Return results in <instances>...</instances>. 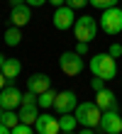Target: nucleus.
Masks as SVG:
<instances>
[{
    "instance_id": "1",
    "label": "nucleus",
    "mask_w": 122,
    "mask_h": 134,
    "mask_svg": "<svg viewBox=\"0 0 122 134\" xmlns=\"http://www.w3.org/2000/svg\"><path fill=\"white\" fill-rule=\"evenodd\" d=\"M88 68H91V73L103 78V81H112V78L117 76V64L115 59L110 56V54H95V56L88 61Z\"/></svg>"
},
{
    "instance_id": "2",
    "label": "nucleus",
    "mask_w": 122,
    "mask_h": 134,
    "mask_svg": "<svg viewBox=\"0 0 122 134\" xmlns=\"http://www.w3.org/2000/svg\"><path fill=\"white\" fill-rule=\"evenodd\" d=\"M73 115H76V120L81 127H91V129H98V124H100V117H103V110L95 105V102H78L76 110H73Z\"/></svg>"
},
{
    "instance_id": "3",
    "label": "nucleus",
    "mask_w": 122,
    "mask_h": 134,
    "mask_svg": "<svg viewBox=\"0 0 122 134\" xmlns=\"http://www.w3.org/2000/svg\"><path fill=\"white\" fill-rule=\"evenodd\" d=\"M98 20L93 17V15H81V17H76V22H73V34H76L78 42H88L91 44L95 34H98Z\"/></svg>"
},
{
    "instance_id": "4",
    "label": "nucleus",
    "mask_w": 122,
    "mask_h": 134,
    "mask_svg": "<svg viewBox=\"0 0 122 134\" xmlns=\"http://www.w3.org/2000/svg\"><path fill=\"white\" fill-rule=\"evenodd\" d=\"M98 27L103 29L105 34L115 37L122 32V7H108V10H103V17L98 20Z\"/></svg>"
},
{
    "instance_id": "5",
    "label": "nucleus",
    "mask_w": 122,
    "mask_h": 134,
    "mask_svg": "<svg viewBox=\"0 0 122 134\" xmlns=\"http://www.w3.org/2000/svg\"><path fill=\"white\" fill-rule=\"evenodd\" d=\"M59 68L63 71L66 76H81L83 73V56L76 51H63L61 56H59Z\"/></svg>"
},
{
    "instance_id": "6",
    "label": "nucleus",
    "mask_w": 122,
    "mask_h": 134,
    "mask_svg": "<svg viewBox=\"0 0 122 134\" xmlns=\"http://www.w3.org/2000/svg\"><path fill=\"white\" fill-rule=\"evenodd\" d=\"M98 132L103 134H122V115L117 110H105L98 124Z\"/></svg>"
},
{
    "instance_id": "7",
    "label": "nucleus",
    "mask_w": 122,
    "mask_h": 134,
    "mask_svg": "<svg viewBox=\"0 0 122 134\" xmlns=\"http://www.w3.org/2000/svg\"><path fill=\"white\" fill-rule=\"evenodd\" d=\"M76 10L68 5H61V7H56L54 15H51V22H54V27L59 29V32H66V29H73V22H76V15H73Z\"/></svg>"
},
{
    "instance_id": "8",
    "label": "nucleus",
    "mask_w": 122,
    "mask_h": 134,
    "mask_svg": "<svg viewBox=\"0 0 122 134\" xmlns=\"http://www.w3.org/2000/svg\"><path fill=\"white\" fill-rule=\"evenodd\" d=\"M20 105H22V90L15 83H7L0 90V107L3 110H17Z\"/></svg>"
},
{
    "instance_id": "9",
    "label": "nucleus",
    "mask_w": 122,
    "mask_h": 134,
    "mask_svg": "<svg viewBox=\"0 0 122 134\" xmlns=\"http://www.w3.org/2000/svg\"><path fill=\"white\" fill-rule=\"evenodd\" d=\"M37 134H61V127H59V115H49V112H39L37 122L32 124Z\"/></svg>"
},
{
    "instance_id": "10",
    "label": "nucleus",
    "mask_w": 122,
    "mask_h": 134,
    "mask_svg": "<svg viewBox=\"0 0 122 134\" xmlns=\"http://www.w3.org/2000/svg\"><path fill=\"white\" fill-rule=\"evenodd\" d=\"M78 105V98H76V93L73 90H61V93H56V100H54V110H56V115H63V112H73Z\"/></svg>"
},
{
    "instance_id": "11",
    "label": "nucleus",
    "mask_w": 122,
    "mask_h": 134,
    "mask_svg": "<svg viewBox=\"0 0 122 134\" xmlns=\"http://www.w3.org/2000/svg\"><path fill=\"white\" fill-rule=\"evenodd\" d=\"M10 20H12V25L15 27H24V25H29V20H32V7L27 3H20V5H12L10 7Z\"/></svg>"
},
{
    "instance_id": "12",
    "label": "nucleus",
    "mask_w": 122,
    "mask_h": 134,
    "mask_svg": "<svg viewBox=\"0 0 122 134\" xmlns=\"http://www.w3.org/2000/svg\"><path fill=\"white\" fill-rule=\"evenodd\" d=\"M51 88V78H49L46 73H32L27 78V90H32L34 95H42L44 90Z\"/></svg>"
},
{
    "instance_id": "13",
    "label": "nucleus",
    "mask_w": 122,
    "mask_h": 134,
    "mask_svg": "<svg viewBox=\"0 0 122 134\" xmlns=\"http://www.w3.org/2000/svg\"><path fill=\"white\" fill-rule=\"evenodd\" d=\"M95 105L103 110H117V95L112 93L110 88H103V90H98L95 93Z\"/></svg>"
},
{
    "instance_id": "14",
    "label": "nucleus",
    "mask_w": 122,
    "mask_h": 134,
    "mask_svg": "<svg viewBox=\"0 0 122 134\" xmlns=\"http://www.w3.org/2000/svg\"><path fill=\"white\" fill-rule=\"evenodd\" d=\"M3 76L7 78V83H15V78H17L22 73V61L20 59H5V64H3Z\"/></svg>"
},
{
    "instance_id": "15",
    "label": "nucleus",
    "mask_w": 122,
    "mask_h": 134,
    "mask_svg": "<svg viewBox=\"0 0 122 134\" xmlns=\"http://www.w3.org/2000/svg\"><path fill=\"white\" fill-rule=\"evenodd\" d=\"M20 122L24 124H34L39 117V105H20Z\"/></svg>"
},
{
    "instance_id": "16",
    "label": "nucleus",
    "mask_w": 122,
    "mask_h": 134,
    "mask_svg": "<svg viewBox=\"0 0 122 134\" xmlns=\"http://www.w3.org/2000/svg\"><path fill=\"white\" fill-rule=\"evenodd\" d=\"M59 127H61V132H76V127H78L76 115H73V112H63V115H59Z\"/></svg>"
},
{
    "instance_id": "17",
    "label": "nucleus",
    "mask_w": 122,
    "mask_h": 134,
    "mask_svg": "<svg viewBox=\"0 0 122 134\" xmlns=\"http://www.w3.org/2000/svg\"><path fill=\"white\" fill-rule=\"evenodd\" d=\"M3 39H5V44H7V46H20V42H22V29H20V27H15V25H12V27H7Z\"/></svg>"
},
{
    "instance_id": "18",
    "label": "nucleus",
    "mask_w": 122,
    "mask_h": 134,
    "mask_svg": "<svg viewBox=\"0 0 122 134\" xmlns=\"http://www.w3.org/2000/svg\"><path fill=\"white\" fill-rule=\"evenodd\" d=\"M54 100H56V90L49 88L42 95H37V105H39V110H46V107H54Z\"/></svg>"
},
{
    "instance_id": "19",
    "label": "nucleus",
    "mask_w": 122,
    "mask_h": 134,
    "mask_svg": "<svg viewBox=\"0 0 122 134\" xmlns=\"http://www.w3.org/2000/svg\"><path fill=\"white\" fill-rule=\"evenodd\" d=\"M0 122H3L5 124V127H17V124H20V115L17 112H15V110H3V115H0Z\"/></svg>"
},
{
    "instance_id": "20",
    "label": "nucleus",
    "mask_w": 122,
    "mask_h": 134,
    "mask_svg": "<svg viewBox=\"0 0 122 134\" xmlns=\"http://www.w3.org/2000/svg\"><path fill=\"white\" fill-rule=\"evenodd\" d=\"M120 0H88V5H93L95 10H108V7H115Z\"/></svg>"
},
{
    "instance_id": "21",
    "label": "nucleus",
    "mask_w": 122,
    "mask_h": 134,
    "mask_svg": "<svg viewBox=\"0 0 122 134\" xmlns=\"http://www.w3.org/2000/svg\"><path fill=\"white\" fill-rule=\"evenodd\" d=\"M12 134H37V132H34V127H32V124L20 122L17 127H12Z\"/></svg>"
},
{
    "instance_id": "22",
    "label": "nucleus",
    "mask_w": 122,
    "mask_h": 134,
    "mask_svg": "<svg viewBox=\"0 0 122 134\" xmlns=\"http://www.w3.org/2000/svg\"><path fill=\"white\" fill-rule=\"evenodd\" d=\"M22 105H37V95H34L32 90L22 93Z\"/></svg>"
},
{
    "instance_id": "23",
    "label": "nucleus",
    "mask_w": 122,
    "mask_h": 134,
    "mask_svg": "<svg viewBox=\"0 0 122 134\" xmlns=\"http://www.w3.org/2000/svg\"><path fill=\"white\" fill-rule=\"evenodd\" d=\"M108 54H110L112 59H120V56H122V44H110Z\"/></svg>"
},
{
    "instance_id": "24",
    "label": "nucleus",
    "mask_w": 122,
    "mask_h": 134,
    "mask_svg": "<svg viewBox=\"0 0 122 134\" xmlns=\"http://www.w3.org/2000/svg\"><path fill=\"white\" fill-rule=\"evenodd\" d=\"M66 5L73 7V10H83V7L88 5V0H66Z\"/></svg>"
},
{
    "instance_id": "25",
    "label": "nucleus",
    "mask_w": 122,
    "mask_h": 134,
    "mask_svg": "<svg viewBox=\"0 0 122 134\" xmlns=\"http://www.w3.org/2000/svg\"><path fill=\"white\" fill-rule=\"evenodd\" d=\"M91 88L98 93V90H103L105 88V81H103V78H98V76H93V81H91Z\"/></svg>"
},
{
    "instance_id": "26",
    "label": "nucleus",
    "mask_w": 122,
    "mask_h": 134,
    "mask_svg": "<svg viewBox=\"0 0 122 134\" xmlns=\"http://www.w3.org/2000/svg\"><path fill=\"white\" fill-rule=\"evenodd\" d=\"M73 51H76V54H81V56H86V54H88V42H78Z\"/></svg>"
},
{
    "instance_id": "27",
    "label": "nucleus",
    "mask_w": 122,
    "mask_h": 134,
    "mask_svg": "<svg viewBox=\"0 0 122 134\" xmlns=\"http://www.w3.org/2000/svg\"><path fill=\"white\" fill-rule=\"evenodd\" d=\"M24 3H27L29 7H42V5L46 3V0H24Z\"/></svg>"
},
{
    "instance_id": "28",
    "label": "nucleus",
    "mask_w": 122,
    "mask_h": 134,
    "mask_svg": "<svg viewBox=\"0 0 122 134\" xmlns=\"http://www.w3.org/2000/svg\"><path fill=\"white\" fill-rule=\"evenodd\" d=\"M46 3H51L54 7H61V5H66V0H46Z\"/></svg>"
},
{
    "instance_id": "29",
    "label": "nucleus",
    "mask_w": 122,
    "mask_h": 134,
    "mask_svg": "<svg viewBox=\"0 0 122 134\" xmlns=\"http://www.w3.org/2000/svg\"><path fill=\"white\" fill-rule=\"evenodd\" d=\"M0 134H12V129H10V127H5V124L0 122Z\"/></svg>"
},
{
    "instance_id": "30",
    "label": "nucleus",
    "mask_w": 122,
    "mask_h": 134,
    "mask_svg": "<svg viewBox=\"0 0 122 134\" xmlns=\"http://www.w3.org/2000/svg\"><path fill=\"white\" fill-rule=\"evenodd\" d=\"M5 83H7V78L3 76V71H0V90H3V88H5Z\"/></svg>"
},
{
    "instance_id": "31",
    "label": "nucleus",
    "mask_w": 122,
    "mask_h": 134,
    "mask_svg": "<svg viewBox=\"0 0 122 134\" xmlns=\"http://www.w3.org/2000/svg\"><path fill=\"white\" fill-rule=\"evenodd\" d=\"M76 134H95L91 127H83V129H81V132H76Z\"/></svg>"
},
{
    "instance_id": "32",
    "label": "nucleus",
    "mask_w": 122,
    "mask_h": 134,
    "mask_svg": "<svg viewBox=\"0 0 122 134\" xmlns=\"http://www.w3.org/2000/svg\"><path fill=\"white\" fill-rule=\"evenodd\" d=\"M20 3H24V0H10V5H20Z\"/></svg>"
},
{
    "instance_id": "33",
    "label": "nucleus",
    "mask_w": 122,
    "mask_h": 134,
    "mask_svg": "<svg viewBox=\"0 0 122 134\" xmlns=\"http://www.w3.org/2000/svg\"><path fill=\"white\" fill-rule=\"evenodd\" d=\"M3 64H5V56H3V54H0V68H3Z\"/></svg>"
},
{
    "instance_id": "34",
    "label": "nucleus",
    "mask_w": 122,
    "mask_h": 134,
    "mask_svg": "<svg viewBox=\"0 0 122 134\" xmlns=\"http://www.w3.org/2000/svg\"><path fill=\"white\" fill-rule=\"evenodd\" d=\"M61 134H76V132H61Z\"/></svg>"
},
{
    "instance_id": "35",
    "label": "nucleus",
    "mask_w": 122,
    "mask_h": 134,
    "mask_svg": "<svg viewBox=\"0 0 122 134\" xmlns=\"http://www.w3.org/2000/svg\"><path fill=\"white\" fill-rule=\"evenodd\" d=\"M0 115H3V107H0Z\"/></svg>"
}]
</instances>
